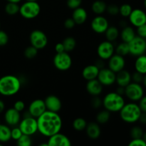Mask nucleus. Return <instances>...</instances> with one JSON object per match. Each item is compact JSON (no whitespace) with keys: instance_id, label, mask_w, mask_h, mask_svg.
<instances>
[{"instance_id":"obj_1","label":"nucleus","mask_w":146,"mask_h":146,"mask_svg":"<svg viewBox=\"0 0 146 146\" xmlns=\"http://www.w3.org/2000/svg\"><path fill=\"white\" fill-rule=\"evenodd\" d=\"M38 131L45 137H50L59 133L62 128V119L58 113L46 111L37 118Z\"/></svg>"},{"instance_id":"obj_2","label":"nucleus","mask_w":146,"mask_h":146,"mask_svg":"<svg viewBox=\"0 0 146 146\" xmlns=\"http://www.w3.org/2000/svg\"><path fill=\"white\" fill-rule=\"evenodd\" d=\"M21 82L14 75H6L0 78V94L4 96H12L19 91Z\"/></svg>"},{"instance_id":"obj_3","label":"nucleus","mask_w":146,"mask_h":146,"mask_svg":"<svg viewBox=\"0 0 146 146\" xmlns=\"http://www.w3.org/2000/svg\"><path fill=\"white\" fill-rule=\"evenodd\" d=\"M120 113V117L121 120L127 123H134L139 121L142 111L139 106L135 102L125 104Z\"/></svg>"},{"instance_id":"obj_4","label":"nucleus","mask_w":146,"mask_h":146,"mask_svg":"<svg viewBox=\"0 0 146 146\" xmlns=\"http://www.w3.org/2000/svg\"><path fill=\"white\" fill-rule=\"evenodd\" d=\"M125 104L123 96L120 95L116 92L108 93L102 100L103 106L111 113L119 112Z\"/></svg>"},{"instance_id":"obj_5","label":"nucleus","mask_w":146,"mask_h":146,"mask_svg":"<svg viewBox=\"0 0 146 146\" xmlns=\"http://www.w3.org/2000/svg\"><path fill=\"white\" fill-rule=\"evenodd\" d=\"M41 11V7L37 1H27L23 3L19 8V14L27 19H33L38 17Z\"/></svg>"},{"instance_id":"obj_6","label":"nucleus","mask_w":146,"mask_h":146,"mask_svg":"<svg viewBox=\"0 0 146 146\" xmlns=\"http://www.w3.org/2000/svg\"><path fill=\"white\" fill-rule=\"evenodd\" d=\"M125 96L132 102H138L144 96V88L141 84L131 81L125 87Z\"/></svg>"},{"instance_id":"obj_7","label":"nucleus","mask_w":146,"mask_h":146,"mask_svg":"<svg viewBox=\"0 0 146 146\" xmlns=\"http://www.w3.org/2000/svg\"><path fill=\"white\" fill-rule=\"evenodd\" d=\"M19 128L23 134L31 136L38 131L37 118L32 116L24 117L19 123Z\"/></svg>"},{"instance_id":"obj_8","label":"nucleus","mask_w":146,"mask_h":146,"mask_svg":"<svg viewBox=\"0 0 146 146\" xmlns=\"http://www.w3.org/2000/svg\"><path fill=\"white\" fill-rule=\"evenodd\" d=\"M53 63L56 68L59 71H65L69 69L72 66V58L66 51L56 53L53 59Z\"/></svg>"},{"instance_id":"obj_9","label":"nucleus","mask_w":146,"mask_h":146,"mask_svg":"<svg viewBox=\"0 0 146 146\" xmlns=\"http://www.w3.org/2000/svg\"><path fill=\"white\" fill-rule=\"evenodd\" d=\"M130 54L133 56H138L146 53V39L138 36L128 43Z\"/></svg>"},{"instance_id":"obj_10","label":"nucleus","mask_w":146,"mask_h":146,"mask_svg":"<svg viewBox=\"0 0 146 146\" xmlns=\"http://www.w3.org/2000/svg\"><path fill=\"white\" fill-rule=\"evenodd\" d=\"M30 44L38 50L43 49L48 44V38L44 31L36 29L31 31L29 36Z\"/></svg>"},{"instance_id":"obj_11","label":"nucleus","mask_w":146,"mask_h":146,"mask_svg":"<svg viewBox=\"0 0 146 146\" xmlns=\"http://www.w3.org/2000/svg\"><path fill=\"white\" fill-rule=\"evenodd\" d=\"M115 53V47L113 42L109 41H104L100 43L97 48V54L101 59L108 60Z\"/></svg>"},{"instance_id":"obj_12","label":"nucleus","mask_w":146,"mask_h":146,"mask_svg":"<svg viewBox=\"0 0 146 146\" xmlns=\"http://www.w3.org/2000/svg\"><path fill=\"white\" fill-rule=\"evenodd\" d=\"M115 73L109 68H102L99 70L97 79L105 86H112L115 83Z\"/></svg>"},{"instance_id":"obj_13","label":"nucleus","mask_w":146,"mask_h":146,"mask_svg":"<svg viewBox=\"0 0 146 146\" xmlns=\"http://www.w3.org/2000/svg\"><path fill=\"white\" fill-rule=\"evenodd\" d=\"M91 27L93 31L96 34H104L109 27V23L105 17L98 15L93 19L91 23Z\"/></svg>"},{"instance_id":"obj_14","label":"nucleus","mask_w":146,"mask_h":146,"mask_svg":"<svg viewBox=\"0 0 146 146\" xmlns=\"http://www.w3.org/2000/svg\"><path fill=\"white\" fill-rule=\"evenodd\" d=\"M128 18L131 25L137 28L146 23V13L141 9H133Z\"/></svg>"},{"instance_id":"obj_15","label":"nucleus","mask_w":146,"mask_h":146,"mask_svg":"<svg viewBox=\"0 0 146 146\" xmlns=\"http://www.w3.org/2000/svg\"><path fill=\"white\" fill-rule=\"evenodd\" d=\"M46 111L44 100L36 99L34 100L29 106L28 112L34 118H38Z\"/></svg>"},{"instance_id":"obj_16","label":"nucleus","mask_w":146,"mask_h":146,"mask_svg":"<svg viewBox=\"0 0 146 146\" xmlns=\"http://www.w3.org/2000/svg\"><path fill=\"white\" fill-rule=\"evenodd\" d=\"M108 68L115 72V74L121 70L124 69L125 66V60L123 56L118 55L117 54H114L111 58L108 59Z\"/></svg>"},{"instance_id":"obj_17","label":"nucleus","mask_w":146,"mask_h":146,"mask_svg":"<svg viewBox=\"0 0 146 146\" xmlns=\"http://www.w3.org/2000/svg\"><path fill=\"white\" fill-rule=\"evenodd\" d=\"M47 145L48 146H71V142L66 135L59 132L48 137Z\"/></svg>"},{"instance_id":"obj_18","label":"nucleus","mask_w":146,"mask_h":146,"mask_svg":"<svg viewBox=\"0 0 146 146\" xmlns=\"http://www.w3.org/2000/svg\"><path fill=\"white\" fill-rule=\"evenodd\" d=\"M4 121L9 126H16L21 121L20 112L14 108H9L4 113Z\"/></svg>"},{"instance_id":"obj_19","label":"nucleus","mask_w":146,"mask_h":146,"mask_svg":"<svg viewBox=\"0 0 146 146\" xmlns=\"http://www.w3.org/2000/svg\"><path fill=\"white\" fill-rule=\"evenodd\" d=\"M47 111L58 113L62 108V103L56 96L49 95L44 100Z\"/></svg>"},{"instance_id":"obj_20","label":"nucleus","mask_w":146,"mask_h":146,"mask_svg":"<svg viewBox=\"0 0 146 146\" xmlns=\"http://www.w3.org/2000/svg\"><path fill=\"white\" fill-rule=\"evenodd\" d=\"M104 86L97 78L88 81L86 84V91L92 96H98L103 91Z\"/></svg>"},{"instance_id":"obj_21","label":"nucleus","mask_w":146,"mask_h":146,"mask_svg":"<svg viewBox=\"0 0 146 146\" xmlns=\"http://www.w3.org/2000/svg\"><path fill=\"white\" fill-rule=\"evenodd\" d=\"M132 81L131 74L125 69L121 70L115 74V83L118 86L125 87Z\"/></svg>"},{"instance_id":"obj_22","label":"nucleus","mask_w":146,"mask_h":146,"mask_svg":"<svg viewBox=\"0 0 146 146\" xmlns=\"http://www.w3.org/2000/svg\"><path fill=\"white\" fill-rule=\"evenodd\" d=\"M99 70L100 68L96 64H91V65L86 66L82 71L83 78L86 80L87 81L96 79L98 76Z\"/></svg>"},{"instance_id":"obj_23","label":"nucleus","mask_w":146,"mask_h":146,"mask_svg":"<svg viewBox=\"0 0 146 146\" xmlns=\"http://www.w3.org/2000/svg\"><path fill=\"white\" fill-rule=\"evenodd\" d=\"M71 18L75 21L76 24L81 25V24H84L88 18V14H87L86 10L81 7L75 9L73 11Z\"/></svg>"},{"instance_id":"obj_24","label":"nucleus","mask_w":146,"mask_h":146,"mask_svg":"<svg viewBox=\"0 0 146 146\" xmlns=\"http://www.w3.org/2000/svg\"><path fill=\"white\" fill-rule=\"evenodd\" d=\"M86 131L88 138L91 139L96 140L101 135V130L100 128V125L98 123L91 122L89 123H87Z\"/></svg>"},{"instance_id":"obj_25","label":"nucleus","mask_w":146,"mask_h":146,"mask_svg":"<svg viewBox=\"0 0 146 146\" xmlns=\"http://www.w3.org/2000/svg\"><path fill=\"white\" fill-rule=\"evenodd\" d=\"M121 40L124 42L129 43L132 41L136 36V32L132 27L125 26L123 28L122 31L120 32Z\"/></svg>"},{"instance_id":"obj_26","label":"nucleus","mask_w":146,"mask_h":146,"mask_svg":"<svg viewBox=\"0 0 146 146\" xmlns=\"http://www.w3.org/2000/svg\"><path fill=\"white\" fill-rule=\"evenodd\" d=\"M135 71L141 74L145 75L146 74V55L143 54V55L138 56L136 57V59L134 64Z\"/></svg>"},{"instance_id":"obj_27","label":"nucleus","mask_w":146,"mask_h":146,"mask_svg":"<svg viewBox=\"0 0 146 146\" xmlns=\"http://www.w3.org/2000/svg\"><path fill=\"white\" fill-rule=\"evenodd\" d=\"M11 139V129L9 125L0 124V143H4Z\"/></svg>"},{"instance_id":"obj_28","label":"nucleus","mask_w":146,"mask_h":146,"mask_svg":"<svg viewBox=\"0 0 146 146\" xmlns=\"http://www.w3.org/2000/svg\"><path fill=\"white\" fill-rule=\"evenodd\" d=\"M104 34H105L107 41H111V42L115 41L120 36L119 30L116 27H114V26H109Z\"/></svg>"},{"instance_id":"obj_29","label":"nucleus","mask_w":146,"mask_h":146,"mask_svg":"<svg viewBox=\"0 0 146 146\" xmlns=\"http://www.w3.org/2000/svg\"><path fill=\"white\" fill-rule=\"evenodd\" d=\"M107 4L105 1L101 0H97L92 4L91 9L94 14L97 15H101L106 11Z\"/></svg>"},{"instance_id":"obj_30","label":"nucleus","mask_w":146,"mask_h":146,"mask_svg":"<svg viewBox=\"0 0 146 146\" xmlns=\"http://www.w3.org/2000/svg\"><path fill=\"white\" fill-rule=\"evenodd\" d=\"M111 118V112L104 109L101 111L96 115V122L98 124H105L108 122Z\"/></svg>"},{"instance_id":"obj_31","label":"nucleus","mask_w":146,"mask_h":146,"mask_svg":"<svg viewBox=\"0 0 146 146\" xmlns=\"http://www.w3.org/2000/svg\"><path fill=\"white\" fill-rule=\"evenodd\" d=\"M115 54L122 56L123 57H125V56L130 54L128 43L124 42V41H122L121 43H120V44L117 46L116 48H115Z\"/></svg>"},{"instance_id":"obj_32","label":"nucleus","mask_w":146,"mask_h":146,"mask_svg":"<svg viewBox=\"0 0 146 146\" xmlns=\"http://www.w3.org/2000/svg\"><path fill=\"white\" fill-rule=\"evenodd\" d=\"M62 44L64 46L65 51L70 52V51H72L75 48L76 46V41L75 38L74 37L68 36L64 38Z\"/></svg>"},{"instance_id":"obj_33","label":"nucleus","mask_w":146,"mask_h":146,"mask_svg":"<svg viewBox=\"0 0 146 146\" xmlns=\"http://www.w3.org/2000/svg\"><path fill=\"white\" fill-rule=\"evenodd\" d=\"M19 8L20 6H19L17 3L8 2L6 4L4 10L8 15L14 16L19 13Z\"/></svg>"},{"instance_id":"obj_34","label":"nucleus","mask_w":146,"mask_h":146,"mask_svg":"<svg viewBox=\"0 0 146 146\" xmlns=\"http://www.w3.org/2000/svg\"><path fill=\"white\" fill-rule=\"evenodd\" d=\"M87 122L84 118H76L73 121V128L76 131H83L86 129Z\"/></svg>"},{"instance_id":"obj_35","label":"nucleus","mask_w":146,"mask_h":146,"mask_svg":"<svg viewBox=\"0 0 146 146\" xmlns=\"http://www.w3.org/2000/svg\"><path fill=\"white\" fill-rule=\"evenodd\" d=\"M144 131L143 130V128L141 127L138 126V125H135L133 126L131 128V131H130V135L132 139L133 138H143V135Z\"/></svg>"},{"instance_id":"obj_36","label":"nucleus","mask_w":146,"mask_h":146,"mask_svg":"<svg viewBox=\"0 0 146 146\" xmlns=\"http://www.w3.org/2000/svg\"><path fill=\"white\" fill-rule=\"evenodd\" d=\"M17 143L19 146H31L32 141L30 135L22 134V135L17 141Z\"/></svg>"},{"instance_id":"obj_37","label":"nucleus","mask_w":146,"mask_h":146,"mask_svg":"<svg viewBox=\"0 0 146 146\" xmlns=\"http://www.w3.org/2000/svg\"><path fill=\"white\" fill-rule=\"evenodd\" d=\"M133 8L129 4H123L119 7V14L124 18H127L129 17L132 11Z\"/></svg>"},{"instance_id":"obj_38","label":"nucleus","mask_w":146,"mask_h":146,"mask_svg":"<svg viewBox=\"0 0 146 146\" xmlns=\"http://www.w3.org/2000/svg\"><path fill=\"white\" fill-rule=\"evenodd\" d=\"M38 50L37 48H36L35 47L31 45L30 46L26 48V49L24 50V56L27 58H29V59L35 58L37 54H38Z\"/></svg>"},{"instance_id":"obj_39","label":"nucleus","mask_w":146,"mask_h":146,"mask_svg":"<svg viewBox=\"0 0 146 146\" xmlns=\"http://www.w3.org/2000/svg\"><path fill=\"white\" fill-rule=\"evenodd\" d=\"M106 11L110 15L116 16L119 14V7H118L116 4H110L107 6Z\"/></svg>"},{"instance_id":"obj_40","label":"nucleus","mask_w":146,"mask_h":146,"mask_svg":"<svg viewBox=\"0 0 146 146\" xmlns=\"http://www.w3.org/2000/svg\"><path fill=\"white\" fill-rule=\"evenodd\" d=\"M22 132L19 127H14L11 129V138L14 141H17L22 135Z\"/></svg>"},{"instance_id":"obj_41","label":"nucleus","mask_w":146,"mask_h":146,"mask_svg":"<svg viewBox=\"0 0 146 146\" xmlns=\"http://www.w3.org/2000/svg\"><path fill=\"white\" fill-rule=\"evenodd\" d=\"M82 0H67V6L71 9H75L78 7H81Z\"/></svg>"},{"instance_id":"obj_42","label":"nucleus","mask_w":146,"mask_h":146,"mask_svg":"<svg viewBox=\"0 0 146 146\" xmlns=\"http://www.w3.org/2000/svg\"><path fill=\"white\" fill-rule=\"evenodd\" d=\"M143 74L138 72L135 71L133 74H131V78H132L133 82L138 83V84H141L143 80Z\"/></svg>"},{"instance_id":"obj_43","label":"nucleus","mask_w":146,"mask_h":146,"mask_svg":"<svg viewBox=\"0 0 146 146\" xmlns=\"http://www.w3.org/2000/svg\"><path fill=\"white\" fill-rule=\"evenodd\" d=\"M129 146H146V143L143 138H133L128 143Z\"/></svg>"},{"instance_id":"obj_44","label":"nucleus","mask_w":146,"mask_h":146,"mask_svg":"<svg viewBox=\"0 0 146 146\" xmlns=\"http://www.w3.org/2000/svg\"><path fill=\"white\" fill-rule=\"evenodd\" d=\"M9 41V36L5 31L0 29V46L7 45Z\"/></svg>"},{"instance_id":"obj_45","label":"nucleus","mask_w":146,"mask_h":146,"mask_svg":"<svg viewBox=\"0 0 146 146\" xmlns=\"http://www.w3.org/2000/svg\"><path fill=\"white\" fill-rule=\"evenodd\" d=\"M136 33L137 36L142 37V38H144L146 39V23L143 24V25L140 26V27H137Z\"/></svg>"},{"instance_id":"obj_46","label":"nucleus","mask_w":146,"mask_h":146,"mask_svg":"<svg viewBox=\"0 0 146 146\" xmlns=\"http://www.w3.org/2000/svg\"><path fill=\"white\" fill-rule=\"evenodd\" d=\"M91 106L94 108H99L102 106V100L98 96H93L91 100Z\"/></svg>"},{"instance_id":"obj_47","label":"nucleus","mask_w":146,"mask_h":146,"mask_svg":"<svg viewBox=\"0 0 146 146\" xmlns=\"http://www.w3.org/2000/svg\"><path fill=\"white\" fill-rule=\"evenodd\" d=\"M14 108H15L17 111H18L19 112L21 113V111H23L25 108V104L23 101L21 100H19V101H16L14 104Z\"/></svg>"},{"instance_id":"obj_48","label":"nucleus","mask_w":146,"mask_h":146,"mask_svg":"<svg viewBox=\"0 0 146 146\" xmlns=\"http://www.w3.org/2000/svg\"><path fill=\"white\" fill-rule=\"evenodd\" d=\"M75 26L76 23L72 18L67 19H66L65 21H64V27H65V28L67 29H71L74 28Z\"/></svg>"},{"instance_id":"obj_49","label":"nucleus","mask_w":146,"mask_h":146,"mask_svg":"<svg viewBox=\"0 0 146 146\" xmlns=\"http://www.w3.org/2000/svg\"><path fill=\"white\" fill-rule=\"evenodd\" d=\"M139 104H138V106H139L140 108H141V111L142 112H145L146 113V96L144 95L141 99L139 100Z\"/></svg>"},{"instance_id":"obj_50","label":"nucleus","mask_w":146,"mask_h":146,"mask_svg":"<svg viewBox=\"0 0 146 146\" xmlns=\"http://www.w3.org/2000/svg\"><path fill=\"white\" fill-rule=\"evenodd\" d=\"M55 51L56 53H61V52H64V51H65L64 46V45H63L62 43H58V44H56Z\"/></svg>"},{"instance_id":"obj_51","label":"nucleus","mask_w":146,"mask_h":146,"mask_svg":"<svg viewBox=\"0 0 146 146\" xmlns=\"http://www.w3.org/2000/svg\"><path fill=\"white\" fill-rule=\"evenodd\" d=\"M143 125H146V113L145 112H142L141 116H140L139 121Z\"/></svg>"},{"instance_id":"obj_52","label":"nucleus","mask_w":146,"mask_h":146,"mask_svg":"<svg viewBox=\"0 0 146 146\" xmlns=\"http://www.w3.org/2000/svg\"><path fill=\"white\" fill-rule=\"evenodd\" d=\"M116 93H118V94H120V95H125V87H122V86H118V87L116 89V91H115Z\"/></svg>"},{"instance_id":"obj_53","label":"nucleus","mask_w":146,"mask_h":146,"mask_svg":"<svg viewBox=\"0 0 146 146\" xmlns=\"http://www.w3.org/2000/svg\"><path fill=\"white\" fill-rule=\"evenodd\" d=\"M4 109H5V104L4 101L0 99V113H1L4 111Z\"/></svg>"},{"instance_id":"obj_54","label":"nucleus","mask_w":146,"mask_h":146,"mask_svg":"<svg viewBox=\"0 0 146 146\" xmlns=\"http://www.w3.org/2000/svg\"><path fill=\"white\" fill-rule=\"evenodd\" d=\"M8 2H13V3H17V4H19V3L20 2V1H21V0H7Z\"/></svg>"},{"instance_id":"obj_55","label":"nucleus","mask_w":146,"mask_h":146,"mask_svg":"<svg viewBox=\"0 0 146 146\" xmlns=\"http://www.w3.org/2000/svg\"><path fill=\"white\" fill-rule=\"evenodd\" d=\"M143 84L144 87L146 88V74H145L143 76Z\"/></svg>"},{"instance_id":"obj_56","label":"nucleus","mask_w":146,"mask_h":146,"mask_svg":"<svg viewBox=\"0 0 146 146\" xmlns=\"http://www.w3.org/2000/svg\"><path fill=\"white\" fill-rule=\"evenodd\" d=\"M143 140L145 141V142L146 143V132H144L143 135Z\"/></svg>"},{"instance_id":"obj_57","label":"nucleus","mask_w":146,"mask_h":146,"mask_svg":"<svg viewBox=\"0 0 146 146\" xmlns=\"http://www.w3.org/2000/svg\"><path fill=\"white\" fill-rule=\"evenodd\" d=\"M143 4H144V7H145V8L146 9V0H144L143 1Z\"/></svg>"},{"instance_id":"obj_58","label":"nucleus","mask_w":146,"mask_h":146,"mask_svg":"<svg viewBox=\"0 0 146 146\" xmlns=\"http://www.w3.org/2000/svg\"><path fill=\"white\" fill-rule=\"evenodd\" d=\"M27 1H37V0H25Z\"/></svg>"},{"instance_id":"obj_59","label":"nucleus","mask_w":146,"mask_h":146,"mask_svg":"<svg viewBox=\"0 0 146 146\" xmlns=\"http://www.w3.org/2000/svg\"><path fill=\"white\" fill-rule=\"evenodd\" d=\"M0 29H1V24H0Z\"/></svg>"}]
</instances>
